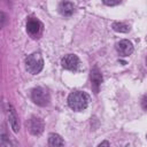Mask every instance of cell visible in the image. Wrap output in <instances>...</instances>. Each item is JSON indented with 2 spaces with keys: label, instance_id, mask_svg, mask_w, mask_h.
I'll return each mask as SVG.
<instances>
[{
  "label": "cell",
  "instance_id": "52a82bcc",
  "mask_svg": "<svg viewBox=\"0 0 147 147\" xmlns=\"http://www.w3.org/2000/svg\"><path fill=\"white\" fill-rule=\"evenodd\" d=\"M116 51L121 56H129L133 53V45L130 40L123 39L116 44Z\"/></svg>",
  "mask_w": 147,
  "mask_h": 147
},
{
  "label": "cell",
  "instance_id": "ba28073f",
  "mask_svg": "<svg viewBox=\"0 0 147 147\" xmlns=\"http://www.w3.org/2000/svg\"><path fill=\"white\" fill-rule=\"evenodd\" d=\"M102 80H103V78H102V75H101L100 70L98 68H93L91 70V85H92V88H93L94 93L99 92V87H100Z\"/></svg>",
  "mask_w": 147,
  "mask_h": 147
},
{
  "label": "cell",
  "instance_id": "6da1fadb",
  "mask_svg": "<svg viewBox=\"0 0 147 147\" xmlns=\"http://www.w3.org/2000/svg\"><path fill=\"white\" fill-rule=\"evenodd\" d=\"M68 105L72 110L82 111L88 105V95L82 91L71 92L68 96Z\"/></svg>",
  "mask_w": 147,
  "mask_h": 147
},
{
  "label": "cell",
  "instance_id": "4fadbf2b",
  "mask_svg": "<svg viewBox=\"0 0 147 147\" xmlns=\"http://www.w3.org/2000/svg\"><path fill=\"white\" fill-rule=\"evenodd\" d=\"M122 0H102V2L107 6H116L118 3H121Z\"/></svg>",
  "mask_w": 147,
  "mask_h": 147
},
{
  "label": "cell",
  "instance_id": "8fae6325",
  "mask_svg": "<svg viewBox=\"0 0 147 147\" xmlns=\"http://www.w3.org/2000/svg\"><path fill=\"white\" fill-rule=\"evenodd\" d=\"M48 144L49 146H53V147H56V146H63L64 145V141L63 139L56 134V133H51L48 136Z\"/></svg>",
  "mask_w": 147,
  "mask_h": 147
},
{
  "label": "cell",
  "instance_id": "7a4b0ae2",
  "mask_svg": "<svg viewBox=\"0 0 147 147\" xmlns=\"http://www.w3.org/2000/svg\"><path fill=\"white\" fill-rule=\"evenodd\" d=\"M25 68L32 75L39 74L44 68L42 56L39 53H32L28 55V57L25 59Z\"/></svg>",
  "mask_w": 147,
  "mask_h": 147
},
{
  "label": "cell",
  "instance_id": "5b68a950",
  "mask_svg": "<svg viewBox=\"0 0 147 147\" xmlns=\"http://www.w3.org/2000/svg\"><path fill=\"white\" fill-rule=\"evenodd\" d=\"M61 65L67 69V70H71V71H75L78 69L79 67V59L77 55L75 54H68V55H64L61 60Z\"/></svg>",
  "mask_w": 147,
  "mask_h": 147
},
{
  "label": "cell",
  "instance_id": "8992f818",
  "mask_svg": "<svg viewBox=\"0 0 147 147\" xmlns=\"http://www.w3.org/2000/svg\"><path fill=\"white\" fill-rule=\"evenodd\" d=\"M41 30H42V24L40 23V21H38L34 17H30L28 20V22H26V31L31 37L37 38V36L40 34Z\"/></svg>",
  "mask_w": 147,
  "mask_h": 147
},
{
  "label": "cell",
  "instance_id": "e0dca14e",
  "mask_svg": "<svg viewBox=\"0 0 147 147\" xmlns=\"http://www.w3.org/2000/svg\"><path fill=\"white\" fill-rule=\"evenodd\" d=\"M145 62H146V65H147V56H146V59H145Z\"/></svg>",
  "mask_w": 147,
  "mask_h": 147
},
{
  "label": "cell",
  "instance_id": "3957f363",
  "mask_svg": "<svg viewBox=\"0 0 147 147\" xmlns=\"http://www.w3.org/2000/svg\"><path fill=\"white\" fill-rule=\"evenodd\" d=\"M31 98H32V101L36 105L41 106V107L47 106L49 103V100H51L48 91L45 90L44 87H36V88H33L32 93H31Z\"/></svg>",
  "mask_w": 147,
  "mask_h": 147
},
{
  "label": "cell",
  "instance_id": "9c48e42d",
  "mask_svg": "<svg viewBox=\"0 0 147 147\" xmlns=\"http://www.w3.org/2000/svg\"><path fill=\"white\" fill-rule=\"evenodd\" d=\"M74 9H75L74 3L68 1V0H63L59 5V11L63 16H71L74 13Z\"/></svg>",
  "mask_w": 147,
  "mask_h": 147
},
{
  "label": "cell",
  "instance_id": "9a60e30c",
  "mask_svg": "<svg viewBox=\"0 0 147 147\" xmlns=\"http://www.w3.org/2000/svg\"><path fill=\"white\" fill-rule=\"evenodd\" d=\"M3 23H5V14L1 13V26H3Z\"/></svg>",
  "mask_w": 147,
  "mask_h": 147
},
{
  "label": "cell",
  "instance_id": "ac0fdd59",
  "mask_svg": "<svg viewBox=\"0 0 147 147\" xmlns=\"http://www.w3.org/2000/svg\"><path fill=\"white\" fill-rule=\"evenodd\" d=\"M146 39H147V38H146Z\"/></svg>",
  "mask_w": 147,
  "mask_h": 147
},
{
  "label": "cell",
  "instance_id": "30bf717a",
  "mask_svg": "<svg viewBox=\"0 0 147 147\" xmlns=\"http://www.w3.org/2000/svg\"><path fill=\"white\" fill-rule=\"evenodd\" d=\"M8 118H9V123L10 126L13 129V131L15 133H17L20 131V122H18V117L14 110V108L11 106H9V110H8Z\"/></svg>",
  "mask_w": 147,
  "mask_h": 147
},
{
  "label": "cell",
  "instance_id": "5bb4252c",
  "mask_svg": "<svg viewBox=\"0 0 147 147\" xmlns=\"http://www.w3.org/2000/svg\"><path fill=\"white\" fill-rule=\"evenodd\" d=\"M141 107H142L144 110H147V94L144 95L142 99H141Z\"/></svg>",
  "mask_w": 147,
  "mask_h": 147
},
{
  "label": "cell",
  "instance_id": "7c38bea8",
  "mask_svg": "<svg viewBox=\"0 0 147 147\" xmlns=\"http://www.w3.org/2000/svg\"><path fill=\"white\" fill-rule=\"evenodd\" d=\"M111 26H113L114 31H116V32L126 33V32H129V31H130V26H129L127 24L123 23V22H114Z\"/></svg>",
  "mask_w": 147,
  "mask_h": 147
},
{
  "label": "cell",
  "instance_id": "277c9868",
  "mask_svg": "<svg viewBox=\"0 0 147 147\" xmlns=\"http://www.w3.org/2000/svg\"><path fill=\"white\" fill-rule=\"evenodd\" d=\"M26 126L29 129V132L33 136H40L44 132V121L37 116H32L28 122Z\"/></svg>",
  "mask_w": 147,
  "mask_h": 147
},
{
  "label": "cell",
  "instance_id": "2e32d148",
  "mask_svg": "<svg viewBox=\"0 0 147 147\" xmlns=\"http://www.w3.org/2000/svg\"><path fill=\"white\" fill-rule=\"evenodd\" d=\"M103 145L109 146V142H108V141H102V142H100V144H99V146H103Z\"/></svg>",
  "mask_w": 147,
  "mask_h": 147
}]
</instances>
